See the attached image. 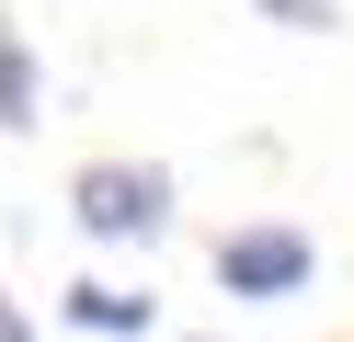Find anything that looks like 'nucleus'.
<instances>
[{
    "instance_id": "nucleus-1",
    "label": "nucleus",
    "mask_w": 354,
    "mask_h": 342,
    "mask_svg": "<svg viewBox=\"0 0 354 342\" xmlns=\"http://www.w3.org/2000/svg\"><path fill=\"white\" fill-rule=\"evenodd\" d=\"M308 285H320V240H308V228L252 217V228L217 240V296H240V308H286V296H308Z\"/></svg>"
},
{
    "instance_id": "nucleus-2",
    "label": "nucleus",
    "mask_w": 354,
    "mask_h": 342,
    "mask_svg": "<svg viewBox=\"0 0 354 342\" xmlns=\"http://www.w3.org/2000/svg\"><path fill=\"white\" fill-rule=\"evenodd\" d=\"M69 217H80V240H160L171 228V171L160 160H92V171L69 182Z\"/></svg>"
},
{
    "instance_id": "nucleus-3",
    "label": "nucleus",
    "mask_w": 354,
    "mask_h": 342,
    "mask_svg": "<svg viewBox=\"0 0 354 342\" xmlns=\"http://www.w3.org/2000/svg\"><path fill=\"white\" fill-rule=\"evenodd\" d=\"M57 319L92 331V342H149V331H160V296H149V285H103V274H80V285L57 296Z\"/></svg>"
},
{
    "instance_id": "nucleus-4",
    "label": "nucleus",
    "mask_w": 354,
    "mask_h": 342,
    "mask_svg": "<svg viewBox=\"0 0 354 342\" xmlns=\"http://www.w3.org/2000/svg\"><path fill=\"white\" fill-rule=\"evenodd\" d=\"M35 103H46V80H35V46L0 23V137H24V126H35Z\"/></svg>"
},
{
    "instance_id": "nucleus-5",
    "label": "nucleus",
    "mask_w": 354,
    "mask_h": 342,
    "mask_svg": "<svg viewBox=\"0 0 354 342\" xmlns=\"http://www.w3.org/2000/svg\"><path fill=\"white\" fill-rule=\"evenodd\" d=\"M263 12H274L286 35H331V23H343V12H331V0H263Z\"/></svg>"
},
{
    "instance_id": "nucleus-6",
    "label": "nucleus",
    "mask_w": 354,
    "mask_h": 342,
    "mask_svg": "<svg viewBox=\"0 0 354 342\" xmlns=\"http://www.w3.org/2000/svg\"><path fill=\"white\" fill-rule=\"evenodd\" d=\"M0 342H35V331H24V308H12V296H0Z\"/></svg>"
},
{
    "instance_id": "nucleus-7",
    "label": "nucleus",
    "mask_w": 354,
    "mask_h": 342,
    "mask_svg": "<svg viewBox=\"0 0 354 342\" xmlns=\"http://www.w3.org/2000/svg\"><path fill=\"white\" fill-rule=\"evenodd\" d=\"M194 342H229V331H194Z\"/></svg>"
}]
</instances>
